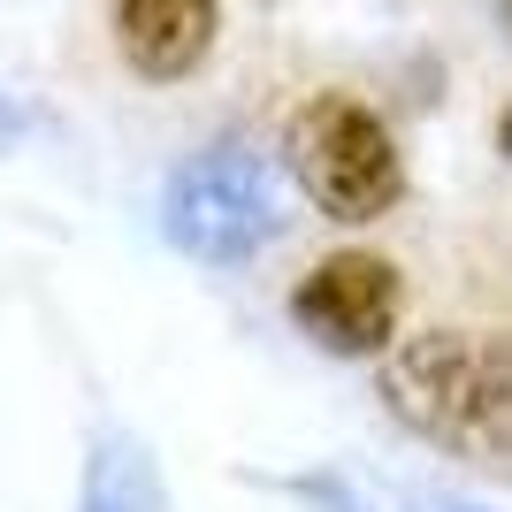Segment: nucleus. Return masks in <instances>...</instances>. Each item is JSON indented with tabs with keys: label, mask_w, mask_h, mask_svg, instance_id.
Instances as JSON below:
<instances>
[{
	"label": "nucleus",
	"mask_w": 512,
	"mask_h": 512,
	"mask_svg": "<svg viewBox=\"0 0 512 512\" xmlns=\"http://www.w3.org/2000/svg\"><path fill=\"white\" fill-rule=\"evenodd\" d=\"M107 23H115L123 62L146 85H184L214 54V31H222L214 0H107Z\"/></svg>",
	"instance_id": "5"
},
{
	"label": "nucleus",
	"mask_w": 512,
	"mask_h": 512,
	"mask_svg": "<svg viewBox=\"0 0 512 512\" xmlns=\"http://www.w3.org/2000/svg\"><path fill=\"white\" fill-rule=\"evenodd\" d=\"M283 161L299 176V192L314 199L329 222H383L406 199V161L398 138L375 107L344 100V92H314L283 130Z\"/></svg>",
	"instance_id": "3"
},
{
	"label": "nucleus",
	"mask_w": 512,
	"mask_h": 512,
	"mask_svg": "<svg viewBox=\"0 0 512 512\" xmlns=\"http://www.w3.org/2000/svg\"><path fill=\"white\" fill-rule=\"evenodd\" d=\"M398 314H406V276L383 253H329L291 291V321L329 360H375V352H390Z\"/></svg>",
	"instance_id": "4"
},
{
	"label": "nucleus",
	"mask_w": 512,
	"mask_h": 512,
	"mask_svg": "<svg viewBox=\"0 0 512 512\" xmlns=\"http://www.w3.org/2000/svg\"><path fill=\"white\" fill-rule=\"evenodd\" d=\"M23 138H31V107H23L8 85H0V153H8V146H23Z\"/></svg>",
	"instance_id": "8"
},
{
	"label": "nucleus",
	"mask_w": 512,
	"mask_h": 512,
	"mask_svg": "<svg viewBox=\"0 0 512 512\" xmlns=\"http://www.w3.org/2000/svg\"><path fill=\"white\" fill-rule=\"evenodd\" d=\"M497 153L512 161V100H505V115H497Z\"/></svg>",
	"instance_id": "9"
},
{
	"label": "nucleus",
	"mask_w": 512,
	"mask_h": 512,
	"mask_svg": "<svg viewBox=\"0 0 512 512\" xmlns=\"http://www.w3.org/2000/svg\"><path fill=\"white\" fill-rule=\"evenodd\" d=\"M69 512H176L169 474L153 459V444L138 428H92L85 444V474H77V505Z\"/></svg>",
	"instance_id": "6"
},
{
	"label": "nucleus",
	"mask_w": 512,
	"mask_h": 512,
	"mask_svg": "<svg viewBox=\"0 0 512 512\" xmlns=\"http://www.w3.org/2000/svg\"><path fill=\"white\" fill-rule=\"evenodd\" d=\"M375 398L398 428L459 459L512 451V337L497 329H421L390 344Z\"/></svg>",
	"instance_id": "1"
},
{
	"label": "nucleus",
	"mask_w": 512,
	"mask_h": 512,
	"mask_svg": "<svg viewBox=\"0 0 512 512\" xmlns=\"http://www.w3.org/2000/svg\"><path fill=\"white\" fill-rule=\"evenodd\" d=\"M490 8H497V23H505V31H512V0H490Z\"/></svg>",
	"instance_id": "10"
},
{
	"label": "nucleus",
	"mask_w": 512,
	"mask_h": 512,
	"mask_svg": "<svg viewBox=\"0 0 512 512\" xmlns=\"http://www.w3.org/2000/svg\"><path fill=\"white\" fill-rule=\"evenodd\" d=\"M161 237L199 268H245L283 237L276 169L253 146H207L161 184Z\"/></svg>",
	"instance_id": "2"
},
{
	"label": "nucleus",
	"mask_w": 512,
	"mask_h": 512,
	"mask_svg": "<svg viewBox=\"0 0 512 512\" xmlns=\"http://www.w3.org/2000/svg\"><path fill=\"white\" fill-rule=\"evenodd\" d=\"M283 497L306 512H490L459 490H436V482H390V474L367 467H321V474H291Z\"/></svg>",
	"instance_id": "7"
}]
</instances>
